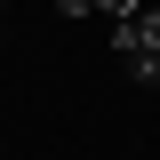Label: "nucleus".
I'll use <instances>...</instances> for the list:
<instances>
[{
	"label": "nucleus",
	"mask_w": 160,
	"mask_h": 160,
	"mask_svg": "<svg viewBox=\"0 0 160 160\" xmlns=\"http://www.w3.org/2000/svg\"><path fill=\"white\" fill-rule=\"evenodd\" d=\"M112 48L120 56H136V48H160V8H136V16L112 24Z\"/></svg>",
	"instance_id": "1"
},
{
	"label": "nucleus",
	"mask_w": 160,
	"mask_h": 160,
	"mask_svg": "<svg viewBox=\"0 0 160 160\" xmlns=\"http://www.w3.org/2000/svg\"><path fill=\"white\" fill-rule=\"evenodd\" d=\"M128 80H144V88H160V48H136V56H128Z\"/></svg>",
	"instance_id": "2"
},
{
	"label": "nucleus",
	"mask_w": 160,
	"mask_h": 160,
	"mask_svg": "<svg viewBox=\"0 0 160 160\" xmlns=\"http://www.w3.org/2000/svg\"><path fill=\"white\" fill-rule=\"evenodd\" d=\"M56 16H96V0H56Z\"/></svg>",
	"instance_id": "3"
},
{
	"label": "nucleus",
	"mask_w": 160,
	"mask_h": 160,
	"mask_svg": "<svg viewBox=\"0 0 160 160\" xmlns=\"http://www.w3.org/2000/svg\"><path fill=\"white\" fill-rule=\"evenodd\" d=\"M96 8H112V16H136V0H96Z\"/></svg>",
	"instance_id": "4"
},
{
	"label": "nucleus",
	"mask_w": 160,
	"mask_h": 160,
	"mask_svg": "<svg viewBox=\"0 0 160 160\" xmlns=\"http://www.w3.org/2000/svg\"><path fill=\"white\" fill-rule=\"evenodd\" d=\"M0 8H8V0H0Z\"/></svg>",
	"instance_id": "5"
}]
</instances>
